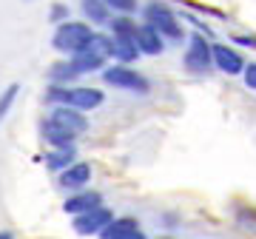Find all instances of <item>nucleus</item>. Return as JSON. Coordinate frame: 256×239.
<instances>
[{
    "label": "nucleus",
    "mask_w": 256,
    "mask_h": 239,
    "mask_svg": "<svg viewBox=\"0 0 256 239\" xmlns=\"http://www.w3.org/2000/svg\"><path fill=\"white\" fill-rule=\"evenodd\" d=\"M46 100L68 106V108H77V111H92L97 106H102L106 94L100 88H63V86H52L46 94Z\"/></svg>",
    "instance_id": "f257e3e1"
},
{
    "label": "nucleus",
    "mask_w": 256,
    "mask_h": 239,
    "mask_svg": "<svg viewBox=\"0 0 256 239\" xmlns=\"http://www.w3.org/2000/svg\"><path fill=\"white\" fill-rule=\"evenodd\" d=\"M92 28L86 26V23H77V20H63L60 26H57L54 37H52V46L57 52H63V54H77L82 48L88 46V40H92Z\"/></svg>",
    "instance_id": "f03ea898"
},
{
    "label": "nucleus",
    "mask_w": 256,
    "mask_h": 239,
    "mask_svg": "<svg viewBox=\"0 0 256 239\" xmlns=\"http://www.w3.org/2000/svg\"><path fill=\"white\" fill-rule=\"evenodd\" d=\"M146 20L160 37H168V40H182L185 37L182 26H180V20H176V14L168 9V6H162V3H151V6H146Z\"/></svg>",
    "instance_id": "7ed1b4c3"
},
{
    "label": "nucleus",
    "mask_w": 256,
    "mask_h": 239,
    "mask_svg": "<svg viewBox=\"0 0 256 239\" xmlns=\"http://www.w3.org/2000/svg\"><path fill=\"white\" fill-rule=\"evenodd\" d=\"M102 80L114 88H126V92H134V94H148L151 92V83H148L142 74H137L134 68L128 66H111L102 72Z\"/></svg>",
    "instance_id": "20e7f679"
},
{
    "label": "nucleus",
    "mask_w": 256,
    "mask_h": 239,
    "mask_svg": "<svg viewBox=\"0 0 256 239\" xmlns=\"http://www.w3.org/2000/svg\"><path fill=\"white\" fill-rule=\"evenodd\" d=\"M111 220H114V214H111L108 208L97 205V208H92V211L77 214L74 222H72V228H74V234H80V236H92V234H100Z\"/></svg>",
    "instance_id": "39448f33"
},
{
    "label": "nucleus",
    "mask_w": 256,
    "mask_h": 239,
    "mask_svg": "<svg viewBox=\"0 0 256 239\" xmlns=\"http://www.w3.org/2000/svg\"><path fill=\"white\" fill-rule=\"evenodd\" d=\"M182 63H185V68L194 72V74H205L210 66H214V63H210V46H208V40H205L202 34H194L191 37Z\"/></svg>",
    "instance_id": "423d86ee"
},
{
    "label": "nucleus",
    "mask_w": 256,
    "mask_h": 239,
    "mask_svg": "<svg viewBox=\"0 0 256 239\" xmlns=\"http://www.w3.org/2000/svg\"><path fill=\"white\" fill-rule=\"evenodd\" d=\"M134 46H137V52L140 54H151V57H156V54H162L165 52V43H162V37L156 34L154 28L148 26H134Z\"/></svg>",
    "instance_id": "0eeeda50"
},
{
    "label": "nucleus",
    "mask_w": 256,
    "mask_h": 239,
    "mask_svg": "<svg viewBox=\"0 0 256 239\" xmlns=\"http://www.w3.org/2000/svg\"><path fill=\"white\" fill-rule=\"evenodd\" d=\"M210 63L225 74H239L242 66H245V60L239 57V52H234L230 46H222L220 43V46H210Z\"/></svg>",
    "instance_id": "6e6552de"
},
{
    "label": "nucleus",
    "mask_w": 256,
    "mask_h": 239,
    "mask_svg": "<svg viewBox=\"0 0 256 239\" xmlns=\"http://www.w3.org/2000/svg\"><path fill=\"white\" fill-rule=\"evenodd\" d=\"M88 180H92V168H88V162H77V160H74L68 168L60 171V185L68 188V191H80V188H86Z\"/></svg>",
    "instance_id": "1a4fd4ad"
},
{
    "label": "nucleus",
    "mask_w": 256,
    "mask_h": 239,
    "mask_svg": "<svg viewBox=\"0 0 256 239\" xmlns=\"http://www.w3.org/2000/svg\"><path fill=\"white\" fill-rule=\"evenodd\" d=\"M52 120H54V122H60L63 128H68L74 137H77V134H82V131L88 128V120L82 117V111L68 108V106H57L54 114H52Z\"/></svg>",
    "instance_id": "9d476101"
},
{
    "label": "nucleus",
    "mask_w": 256,
    "mask_h": 239,
    "mask_svg": "<svg viewBox=\"0 0 256 239\" xmlns=\"http://www.w3.org/2000/svg\"><path fill=\"white\" fill-rule=\"evenodd\" d=\"M97 205H102V196L97 191H77L74 196H68V200H66L63 211L72 214V216H77V214L92 211V208H97Z\"/></svg>",
    "instance_id": "9b49d317"
},
{
    "label": "nucleus",
    "mask_w": 256,
    "mask_h": 239,
    "mask_svg": "<svg viewBox=\"0 0 256 239\" xmlns=\"http://www.w3.org/2000/svg\"><path fill=\"white\" fill-rule=\"evenodd\" d=\"M43 137H46V142L52 148H74V134L68 128H63L60 122H54V120L48 117L46 122H43Z\"/></svg>",
    "instance_id": "f8f14e48"
},
{
    "label": "nucleus",
    "mask_w": 256,
    "mask_h": 239,
    "mask_svg": "<svg viewBox=\"0 0 256 239\" xmlns=\"http://www.w3.org/2000/svg\"><path fill=\"white\" fill-rule=\"evenodd\" d=\"M137 46H134V37H120V34H111V57L120 60L122 66L134 63L137 60Z\"/></svg>",
    "instance_id": "ddd939ff"
},
{
    "label": "nucleus",
    "mask_w": 256,
    "mask_h": 239,
    "mask_svg": "<svg viewBox=\"0 0 256 239\" xmlns=\"http://www.w3.org/2000/svg\"><path fill=\"white\" fill-rule=\"evenodd\" d=\"M72 68L77 74H92V72H100L102 66H106V60H102L100 54H94V52H88V48H82V52H77V54H72Z\"/></svg>",
    "instance_id": "4468645a"
},
{
    "label": "nucleus",
    "mask_w": 256,
    "mask_h": 239,
    "mask_svg": "<svg viewBox=\"0 0 256 239\" xmlns=\"http://www.w3.org/2000/svg\"><path fill=\"white\" fill-rule=\"evenodd\" d=\"M134 228H140L134 216H120V220H111L108 225L100 230V236L102 239H114V236H122V234H128V230H134Z\"/></svg>",
    "instance_id": "2eb2a0df"
},
{
    "label": "nucleus",
    "mask_w": 256,
    "mask_h": 239,
    "mask_svg": "<svg viewBox=\"0 0 256 239\" xmlns=\"http://www.w3.org/2000/svg\"><path fill=\"white\" fill-rule=\"evenodd\" d=\"M82 12H86V18L102 26V23H108L111 20V9L102 3V0H82Z\"/></svg>",
    "instance_id": "dca6fc26"
},
{
    "label": "nucleus",
    "mask_w": 256,
    "mask_h": 239,
    "mask_svg": "<svg viewBox=\"0 0 256 239\" xmlns=\"http://www.w3.org/2000/svg\"><path fill=\"white\" fill-rule=\"evenodd\" d=\"M77 160V151L74 148H54L52 154L46 156V166L52 168V171H63V168H68Z\"/></svg>",
    "instance_id": "f3484780"
},
{
    "label": "nucleus",
    "mask_w": 256,
    "mask_h": 239,
    "mask_svg": "<svg viewBox=\"0 0 256 239\" xmlns=\"http://www.w3.org/2000/svg\"><path fill=\"white\" fill-rule=\"evenodd\" d=\"M80 74L72 68V63L66 60V63H57L52 66V72H48V80H52V86H63V83H72V80H77Z\"/></svg>",
    "instance_id": "a211bd4d"
},
{
    "label": "nucleus",
    "mask_w": 256,
    "mask_h": 239,
    "mask_svg": "<svg viewBox=\"0 0 256 239\" xmlns=\"http://www.w3.org/2000/svg\"><path fill=\"white\" fill-rule=\"evenodd\" d=\"M88 52H94V54H100L102 60H108L111 57V37L108 34H92V40H88Z\"/></svg>",
    "instance_id": "6ab92c4d"
},
{
    "label": "nucleus",
    "mask_w": 256,
    "mask_h": 239,
    "mask_svg": "<svg viewBox=\"0 0 256 239\" xmlns=\"http://www.w3.org/2000/svg\"><path fill=\"white\" fill-rule=\"evenodd\" d=\"M108 26H111V32H114V34H120V37H131V34H134V26H137V23H134L131 18H126V14H122V18L108 20Z\"/></svg>",
    "instance_id": "aec40b11"
},
{
    "label": "nucleus",
    "mask_w": 256,
    "mask_h": 239,
    "mask_svg": "<svg viewBox=\"0 0 256 239\" xmlns=\"http://www.w3.org/2000/svg\"><path fill=\"white\" fill-rule=\"evenodd\" d=\"M18 92H20V86H18V83H12L9 88H6V92L0 94V120H3V117H6V114H9L12 102L18 100Z\"/></svg>",
    "instance_id": "412c9836"
},
{
    "label": "nucleus",
    "mask_w": 256,
    "mask_h": 239,
    "mask_svg": "<svg viewBox=\"0 0 256 239\" xmlns=\"http://www.w3.org/2000/svg\"><path fill=\"white\" fill-rule=\"evenodd\" d=\"M108 9L120 12V14H131V12H137V0H102Z\"/></svg>",
    "instance_id": "4be33fe9"
},
{
    "label": "nucleus",
    "mask_w": 256,
    "mask_h": 239,
    "mask_svg": "<svg viewBox=\"0 0 256 239\" xmlns=\"http://www.w3.org/2000/svg\"><path fill=\"white\" fill-rule=\"evenodd\" d=\"M48 18L54 20V23H63V20H68V6H63V3H54Z\"/></svg>",
    "instance_id": "5701e85b"
},
{
    "label": "nucleus",
    "mask_w": 256,
    "mask_h": 239,
    "mask_svg": "<svg viewBox=\"0 0 256 239\" xmlns=\"http://www.w3.org/2000/svg\"><path fill=\"white\" fill-rule=\"evenodd\" d=\"M242 72H245V86L254 92L256 88V63H248V66H242Z\"/></svg>",
    "instance_id": "b1692460"
},
{
    "label": "nucleus",
    "mask_w": 256,
    "mask_h": 239,
    "mask_svg": "<svg viewBox=\"0 0 256 239\" xmlns=\"http://www.w3.org/2000/svg\"><path fill=\"white\" fill-rule=\"evenodd\" d=\"M114 239H146V234L140 228H134V230H128V234H122V236H114Z\"/></svg>",
    "instance_id": "393cba45"
},
{
    "label": "nucleus",
    "mask_w": 256,
    "mask_h": 239,
    "mask_svg": "<svg viewBox=\"0 0 256 239\" xmlns=\"http://www.w3.org/2000/svg\"><path fill=\"white\" fill-rule=\"evenodd\" d=\"M239 43H242V46H250V48H254V37H239Z\"/></svg>",
    "instance_id": "a878e982"
},
{
    "label": "nucleus",
    "mask_w": 256,
    "mask_h": 239,
    "mask_svg": "<svg viewBox=\"0 0 256 239\" xmlns=\"http://www.w3.org/2000/svg\"><path fill=\"white\" fill-rule=\"evenodd\" d=\"M0 239H14V236H12L9 230H0Z\"/></svg>",
    "instance_id": "bb28decb"
},
{
    "label": "nucleus",
    "mask_w": 256,
    "mask_h": 239,
    "mask_svg": "<svg viewBox=\"0 0 256 239\" xmlns=\"http://www.w3.org/2000/svg\"><path fill=\"white\" fill-rule=\"evenodd\" d=\"M162 239H171V236H162Z\"/></svg>",
    "instance_id": "cd10ccee"
}]
</instances>
